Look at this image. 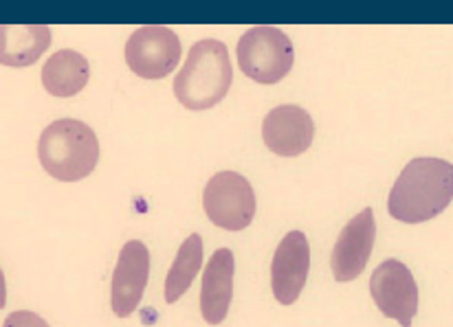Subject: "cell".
Listing matches in <instances>:
<instances>
[{"label": "cell", "instance_id": "obj_1", "mask_svg": "<svg viewBox=\"0 0 453 327\" xmlns=\"http://www.w3.org/2000/svg\"><path fill=\"white\" fill-rule=\"evenodd\" d=\"M453 167L442 158H414L405 165L388 198L394 220L420 224L434 220L451 204Z\"/></svg>", "mask_w": 453, "mask_h": 327}, {"label": "cell", "instance_id": "obj_2", "mask_svg": "<svg viewBox=\"0 0 453 327\" xmlns=\"http://www.w3.org/2000/svg\"><path fill=\"white\" fill-rule=\"evenodd\" d=\"M234 81L229 51L220 40H201L174 80V95L188 110H210L226 97Z\"/></svg>", "mask_w": 453, "mask_h": 327}, {"label": "cell", "instance_id": "obj_3", "mask_svg": "<svg viewBox=\"0 0 453 327\" xmlns=\"http://www.w3.org/2000/svg\"><path fill=\"white\" fill-rule=\"evenodd\" d=\"M38 158L49 176L75 183L93 174L99 161V141L90 125L77 119H58L38 141Z\"/></svg>", "mask_w": 453, "mask_h": 327}, {"label": "cell", "instance_id": "obj_4", "mask_svg": "<svg viewBox=\"0 0 453 327\" xmlns=\"http://www.w3.org/2000/svg\"><path fill=\"white\" fill-rule=\"evenodd\" d=\"M296 65L291 38L278 27H251L238 42V66L257 84H278Z\"/></svg>", "mask_w": 453, "mask_h": 327}, {"label": "cell", "instance_id": "obj_5", "mask_svg": "<svg viewBox=\"0 0 453 327\" xmlns=\"http://www.w3.org/2000/svg\"><path fill=\"white\" fill-rule=\"evenodd\" d=\"M203 207L216 226L225 231H242L256 217V192L238 171H220L207 183Z\"/></svg>", "mask_w": 453, "mask_h": 327}, {"label": "cell", "instance_id": "obj_6", "mask_svg": "<svg viewBox=\"0 0 453 327\" xmlns=\"http://www.w3.org/2000/svg\"><path fill=\"white\" fill-rule=\"evenodd\" d=\"M180 38L161 25H148L134 31L126 44V62L134 75L143 80H163L179 68Z\"/></svg>", "mask_w": 453, "mask_h": 327}, {"label": "cell", "instance_id": "obj_7", "mask_svg": "<svg viewBox=\"0 0 453 327\" xmlns=\"http://www.w3.org/2000/svg\"><path fill=\"white\" fill-rule=\"evenodd\" d=\"M370 294L388 319L411 327L418 312V285L410 268L398 260H385L370 277Z\"/></svg>", "mask_w": 453, "mask_h": 327}, {"label": "cell", "instance_id": "obj_8", "mask_svg": "<svg viewBox=\"0 0 453 327\" xmlns=\"http://www.w3.org/2000/svg\"><path fill=\"white\" fill-rule=\"evenodd\" d=\"M150 277V251L139 240L124 244L111 284V306L119 319H128L142 303Z\"/></svg>", "mask_w": 453, "mask_h": 327}, {"label": "cell", "instance_id": "obj_9", "mask_svg": "<svg viewBox=\"0 0 453 327\" xmlns=\"http://www.w3.org/2000/svg\"><path fill=\"white\" fill-rule=\"evenodd\" d=\"M374 238H377L374 213L372 209H364L359 216H355L343 226L334 244L333 255H330L334 279L346 284V281H355L365 270L372 255Z\"/></svg>", "mask_w": 453, "mask_h": 327}, {"label": "cell", "instance_id": "obj_10", "mask_svg": "<svg viewBox=\"0 0 453 327\" xmlns=\"http://www.w3.org/2000/svg\"><path fill=\"white\" fill-rule=\"evenodd\" d=\"M311 270V244L302 231H291L278 244L271 262V288L282 306H293L300 299Z\"/></svg>", "mask_w": 453, "mask_h": 327}, {"label": "cell", "instance_id": "obj_11", "mask_svg": "<svg viewBox=\"0 0 453 327\" xmlns=\"http://www.w3.org/2000/svg\"><path fill=\"white\" fill-rule=\"evenodd\" d=\"M262 139L273 154L284 158L300 156L315 139V121L300 106L273 108L262 121Z\"/></svg>", "mask_w": 453, "mask_h": 327}, {"label": "cell", "instance_id": "obj_12", "mask_svg": "<svg viewBox=\"0 0 453 327\" xmlns=\"http://www.w3.org/2000/svg\"><path fill=\"white\" fill-rule=\"evenodd\" d=\"M234 272L235 262L229 248H219L207 262L201 285V315L210 325H220L229 315Z\"/></svg>", "mask_w": 453, "mask_h": 327}, {"label": "cell", "instance_id": "obj_13", "mask_svg": "<svg viewBox=\"0 0 453 327\" xmlns=\"http://www.w3.org/2000/svg\"><path fill=\"white\" fill-rule=\"evenodd\" d=\"M51 47V29L44 25H0V65L22 68L40 60Z\"/></svg>", "mask_w": 453, "mask_h": 327}, {"label": "cell", "instance_id": "obj_14", "mask_svg": "<svg viewBox=\"0 0 453 327\" xmlns=\"http://www.w3.org/2000/svg\"><path fill=\"white\" fill-rule=\"evenodd\" d=\"M88 60L81 53L71 51V49L53 53L47 65L42 66V84L53 97H75L88 84Z\"/></svg>", "mask_w": 453, "mask_h": 327}, {"label": "cell", "instance_id": "obj_15", "mask_svg": "<svg viewBox=\"0 0 453 327\" xmlns=\"http://www.w3.org/2000/svg\"><path fill=\"white\" fill-rule=\"evenodd\" d=\"M203 266V238L198 233H192L183 244H180L176 260L172 263L170 272L165 277V301L176 303L189 285L196 279L198 270Z\"/></svg>", "mask_w": 453, "mask_h": 327}, {"label": "cell", "instance_id": "obj_16", "mask_svg": "<svg viewBox=\"0 0 453 327\" xmlns=\"http://www.w3.org/2000/svg\"><path fill=\"white\" fill-rule=\"evenodd\" d=\"M3 327H51L40 315L29 310H18L4 319Z\"/></svg>", "mask_w": 453, "mask_h": 327}, {"label": "cell", "instance_id": "obj_17", "mask_svg": "<svg viewBox=\"0 0 453 327\" xmlns=\"http://www.w3.org/2000/svg\"><path fill=\"white\" fill-rule=\"evenodd\" d=\"M7 303V281H4V272L0 270V310L4 308Z\"/></svg>", "mask_w": 453, "mask_h": 327}]
</instances>
